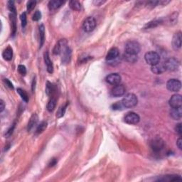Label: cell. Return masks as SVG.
Returning <instances> with one entry per match:
<instances>
[{
    "label": "cell",
    "mask_w": 182,
    "mask_h": 182,
    "mask_svg": "<svg viewBox=\"0 0 182 182\" xmlns=\"http://www.w3.org/2000/svg\"><path fill=\"white\" fill-rule=\"evenodd\" d=\"M121 102L124 108H132L137 105L138 99L133 93H128L123 98Z\"/></svg>",
    "instance_id": "1"
},
{
    "label": "cell",
    "mask_w": 182,
    "mask_h": 182,
    "mask_svg": "<svg viewBox=\"0 0 182 182\" xmlns=\"http://www.w3.org/2000/svg\"><path fill=\"white\" fill-rule=\"evenodd\" d=\"M140 45L137 41H130L125 45V53L129 55L137 56L140 51Z\"/></svg>",
    "instance_id": "2"
},
{
    "label": "cell",
    "mask_w": 182,
    "mask_h": 182,
    "mask_svg": "<svg viewBox=\"0 0 182 182\" xmlns=\"http://www.w3.org/2000/svg\"><path fill=\"white\" fill-rule=\"evenodd\" d=\"M144 59L149 65L154 66V65H156L159 63L160 56L155 51H149L144 55Z\"/></svg>",
    "instance_id": "3"
},
{
    "label": "cell",
    "mask_w": 182,
    "mask_h": 182,
    "mask_svg": "<svg viewBox=\"0 0 182 182\" xmlns=\"http://www.w3.org/2000/svg\"><path fill=\"white\" fill-rule=\"evenodd\" d=\"M62 56V63H68L70 62L71 57V50L68 47L67 45V41L64 39V42L63 43V46H62L61 53H60Z\"/></svg>",
    "instance_id": "4"
},
{
    "label": "cell",
    "mask_w": 182,
    "mask_h": 182,
    "mask_svg": "<svg viewBox=\"0 0 182 182\" xmlns=\"http://www.w3.org/2000/svg\"><path fill=\"white\" fill-rule=\"evenodd\" d=\"M165 71H175L179 67V62L175 58H169L166 59L164 63Z\"/></svg>",
    "instance_id": "5"
},
{
    "label": "cell",
    "mask_w": 182,
    "mask_h": 182,
    "mask_svg": "<svg viewBox=\"0 0 182 182\" xmlns=\"http://www.w3.org/2000/svg\"><path fill=\"white\" fill-rule=\"evenodd\" d=\"M96 21L95 18L89 16L85 19L83 24V29L85 32H91L95 29Z\"/></svg>",
    "instance_id": "6"
},
{
    "label": "cell",
    "mask_w": 182,
    "mask_h": 182,
    "mask_svg": "<svg viewBox=\"0 0 182 182\" xmlns=\"http://www.w3.org/2000/svg\"><path fill=\"white\" fill-rule=\"evenodd\" d=\"M181 83L177 79H170L166 83V88L169 91L177 92L181 89Z\"/></svg>",
    "instance_id": "7"
},
{
    "label": "cell",
    "mask_w": 182,
    "mask_h": 182,
    "mask_svg": "<svg viewBox=\"0 0 182 182\" xmlns=\"http://www.w3.org/2000/svg\"><path fill=\"white\" fill-rule=\"evenodd\" d=\"M169 104L172 108H181L182 105V98L179 94H175L171 97L169 99Z\"/></svg>",
    "instance_id": "8"
},
{
    "label": "cell",
    "mask_w": 182,
    "mask_h": 182,
    "mask_svg": "<svg viewBox=\"0 0 182 182\" xmlns=\"http://www.w3.org/2000/svg\"><path fill=\"white\" fill-rule=\"evenodd\" d=\"M124 122L130 124H136L140 120V117L137 113L134 112H130L127 113L124 117Z\"/></svg>",
    "instance_id": "9"
},
{
    "label": "cell",
    "mask_w": 182,
    "mask_h": 182,
    "mask_svg": "<svg viewBox=\"0 0 182 182\" xmlns=\"http://www.w3.org/2000/svg\"><path fill=\"white\" fill-rule=\"evenodd\" d=\"M151 148L152 150L155 152H159L163 149L164 146V141L161 139V138H155V139H152V141L150 143Z\"/></svg>",
    "instance_id": "10"
},
{
    "label": "cell",
    "mask_w": 182,
    "mask_h": 182,
    "mask_svg": "<svg viewBox=\"0 0 182 182\" xmlns=\"http://www.w3.org/2000/svg\"><path fill=\"white\" fill-rule=\"evenodd\" d=\"M121 76L118 73H111L108 75L106 77L105 80H106L107 83L111 84L113 85H117L121 82Z\"/></svg>",
    "instance_id": "11"
},
{
    "label": "cell",
    "mask_w": 182,
    "mask_h": 182,
    "mask_svg": "<svg viewBox=\"0 0 182 182\" xmlns=\"http://www.w3.org/2000/svg\"><path fill=\"white\" fill-rule=\"evenodd\" d=\"M125 88L123 85L118 84L111 90V95L113 97H120L125 93Z\"/></svg>",
    "instance_id": "12"
},
{
    "label": "cell",
    "mask_w": 182,
    "mask_h": 182,
    "mask_svg": "<svg viewBox=\"0 0 182 182\" xmlns=\"http://www.w3.org/2000/svg\"><path fill=\"white\" fill-rule=\"evenodd\" d=\"M181 32H179L174 34L172 39V47L174 50H178L181 46Z\"/></svg>",
    "instance_id": "13"
},
{
    "label": "cell",
    "mask_w": 182,
    "mask_h": 182,
    "mask_svg": "<svg viewBox=\"0 0 182 182\" xmlns=\"http://www.w3.org/2000/svg\"><path fill=\"white\" fill-rule=\"evenodd\" d=\"M120 54V51L117 48H112L108 51V54L106 56V60L108 61H113L118 58Z\"/></svg>",
    "instance_id": "14"
},
{
    "label": "cell",
    "mask_w": 182,
    "mask_h": 182,
    "mask_svg": "<svg viewBox=\"0 0 182 182\" xmlns=\"http://www.w3.org/2000/svg\"><path fill=\"white\" fill-rule=\"evenodd\" d=\"M44 62L46 66V69L49 73H52L54 72V66H53L52 61L50 59L49 53L46 52L44 54Z\"/></svg>",
    "instance_id": "15"
},
{
    "label": "cell",
    "mask_w": 182,
    "mask_h": 182,
    "mask_svg": "<svg viewBox=\"0 0 182 182\" xmlns=\"http://www.w3.org/2000/svg\"><path fill=\"white\" fill-rule=\"evenodd\" d=\"M38 115H37L36 113H34L31 117L30 120L29 121V123H28V127H27V130L30 132L31 130H33V128L36 125L37 122H38Z\"/></svg>",
    "instance_id": "16"
},
{
    "label": "cell",
    "mask_w": 182,
    "mask_h": 182,
    "mask_svg": "<svg viewBox=\"0 0 182 182\" xmlns=\"http://www.w3.org/2000/svg\"><path fill=\"white\" fill-rule=\"evenodd\" d=\"M151 71H152V73H155V74L162 73L163 72L165 71V68H164V63H158L157 64L152 66Z\"/></svg>",
    "instance_id": "17"
},
{
    "label": "cell",
    "mask_w": 182,
    "mask_h": 182,
    "mask_svg": "<svg viewBox=\"0 0 182 182\" xmlns=\"http://www.w3.org/2000/svg\"><path fill=\"white\" fill-rule=\"evenodd\" d=\"M170 115L174 120H180L182 116L181 108H172L170 110Z\"/></svg>",
    "instance_id": "18"
},
{
    "label": "cell",
    "mask_w": 182,
    "mask_h": 182,
    "mask_svg": "<svg viewBox=\"0 0 182 182\" xmlns=\"http://www.w3.org/2000/svg\"><path fill=\"white\" fill-rule=\"evenodd\" d=\"M64 4V1H59V0H53V1H50L48 4L49 9L51 11L56 10V9H58L59 7H61L63 4Z\"/></svg>",
    "instance_id": "19"
},
{
    "label": "cell",
    "mask_w": 182,
    "mask_h": 182,
    "mask_svg": "<svg viewBox=\"0 0 182 182\" xmlns=\"http://www.w3.org/2000/svg\"><path fill=\"white\" fill-rule=\"evenodd\" d=\"M159 181H181V178L179 175H169L164 176L161 178L159 179Z\"/></svg>",
    "instance_id": "20"
},
{
    "label": "cell",
    "mask_w": 182,
    "mask_h": 182,
    "mask_svg": "<svg viewBox=\"0 0 182 182\" xmlns=\"http://www.w3.org/2000/svg\"><path fill=\"white\" fill-rule=\"evenodd\" d=\"M2 56L5 60H12V56H13V51L11 47H7V49L4 50L2 53Z\"/></svg>",
    "instance_id": "21"
},
{
    "label": "cell",
    "mask_w": 182,
    "mask_h": 182,
    "mask_svg": "<svg viewBox=\"0 0 182 182\" xmlns=\"http://www.w3.org/2000/svg\"><path fill=\"white\" fill-rule=\"evenodd\" d=\"M69 7L74 11H80L82 9V6L79 1H69Z\"/></svg>",
    "instance_id": "22"
},
{
    "label": "cell",
    "mask_w": 182,
    "mask_h": 182,
    "mask_svg": "<svg viewBox=\"0 0 182 182\" xmlns=\"http://www.w3.org/2000/svg\"><path fill=\"white\" fill-rule=\"evenodd\" d=\"M162 23L161 20H155V21H152L150 22L147 23V24L144 26V29H153V28L157 27L159 24H161Z\"/></svg>",
    "instance_id": "23"
},
{
    "label": "cell",
    "mask_w": 182,
    "mask_h": 182,
    "mask_svg": "<svg viewBox=\"0 0 182 182\" xmlns=\"http://www.w3.org/2000/svg\"><path fill=\"white\" fill-rule=\"evenodd\" d=\"M39 36H40V48L43 46L45 41V29L43 25H41L39 27Z\"/></svg>",
    "instance_id": "24"
},
{
    "label": "cell",
    "mask_w": 182,
    "mask_h": 182,
    "mask_svg": "<svg viewBox=\"0 0 182 182\" xmlns=\"http://www.w3.org/2000/svg\"><path fill=\"white\" fill-rule=\"evenodd\" d=\"M56 100L55 98H51L48 102L46 108H47L48 111L52 112L56 108Z\"/></svg>",
    "instance_id": "25"
},
{
    "label": "cell",
    "mask_w": 182,
    "mask_h": 182,
    "mask_svg": "<svg viewBox=\"0 0 182 182\" xmlns=\"http://www.w3.org/2000/svg\"><path fill=\"white\" fill-rule=\"evenodd\" d=\"M46 127H47V122H41L39 125H38V127H37L36 130V135H38V134L42 133L45 130H46Z\"/></svg>",
    "instance_id": "26"
},
{
    "label": "cell",
    "mask_w": 182,
    "mask_h": 182,
    "mask_svg": "<svg viewBox=\"0 0 182 182\" xmlns=\"http://www.w3.org/2000/svg\"><path fill=\"white\" fill-rule=\"evenodd\" d=\"M17 93L19 94V95L21 96V98L25 102H28L29 101V97H28V95L26 94V93L24 90H22L21 88H17Z\"/></svg>",
    "instance_id": "27"
},
{
    "label": "cell",
    "mask_w": 182,
    "mask_h": 182,
    "mask_svg": "<svg viewBox=\"0 0 182 182\" xmlns=\"http://www.w3.org/2000/svg\"><path fill=\"white\" fill-rule=\"evenodd\" d=\"M124 59H125L127 61L130 62V63H134V62H135L137 60V56L129 55V54H124Z\"/></svg>",
    "instance_id": "28"
},
{
    "label": "cell",
    "mask_w": 182,
    "mask_h": 182,
    "mask_svg": "<svg viewBox=\"0 0 182 182\" xmlns=\"http://www.w3.org/2000/svg\"><path fill=\"white\" fill-rule=\"evenodd\" d=\"M54 86L50 82L48 81L46 85V93L48 95H51V93L54 92Z\"/></svg>",
    "instance_id": "29"
},
{
    "label": "cell",
    "mask_w": 182,
    "mask_h": 182,
    "mask_svg": "<svg viewBox=\"0 0 182 182\" xmlns=\"http://www.w3.org/2000/svg\"><path fill=\"white\" fill-rule=\"evenodd\" d=\"M7 6H8V9L11 12V13L13 14H16V7L14 6V2L12 1H9L7 3Z\"/></svg>",
    "instance_id": "30"
},
{
    "label": "cell",
    "mask_w": 182,
    "mask_h": 182,
    "mask_svg": "<svg viewBox=\"0 0 182 182\" xmlns=\"http://www.w3.org/2000/svg\"><path fill=\"white\" fill-rule=\"evenodd\" d=\"M36 4V1H29L27 2V5H26V9H27L28 12H31L33 9L35 8V6Z\"/></svg>",
    "instance_id": "31"
},
{
    "label": "cell",
    "mask_w": 182,
    "mask_h": 182,
    "mask_svg": "<svg viewBox=\"0 0 182 182\" xmlns=\"http://www.w3.org/2000/svg\"><path fill=\"white\" fill-rule=\"evenodd\" d=\"M20 19H21V26H22L23 28H24L25 26H26V24H27V20H26V14L25 12L22 13L20 16Z\"/></svg>",
    "instance_id": "32"
},
{
    "label": "cell",
    "mask_w": 182,
    "mask_h": 182,
    "mask_svg": "<svg viewBox=\"0 0 182 182\" xmlns=\"http://www.w3.org/2000/svg\"><path fill=\"white\" fill-rule=\"evenodd\" d=\"M66 105H65V106H63V107H61V108H59L58 113H57V115H56L57 117H63V115H64L65 112H66Z\"/></svg>",
    "instance_id": "33"
},
{
    "label": "cell",
    "mask_w": 182,
    "mask_h": 182,
    "mask_svg": "<svg viewBox=\"0 0 182 182\" xmlns=\"http://www.w3.org/2000/svg\"><path fill=\"white\" fill-rule=\"evenodd\" d=\"M158 4H159V1H150L147 3L146 6H147L148 8L152 9L156 7V6H157Z\"/></svg>",
    "instance_id": "34"
},
{
    "label": "cell",
    "mask_w": 182,
    "mask_h": 182,
    "mask_svg": "<svg viewBox=\"0 0 182 182\" xmlns=\"http://www.w3.org/2000/svg\"><path fill=\"white\" fill-rule=\"evenodd\" d=\"M41 13L40 11L37 10L36 11V12L34 13V14L33 15V18H32V19L34 20V21H38V20L41 19Z\"/></svg>",
    "instance_id": "35"
},
{
    "label": "cell",
    "mask_w": 182,
    "mask_h": 182,
    "mask_svg": "<svg viewBox=\"0 0 182 182\" xmlns=\"http://www.w3.org/2000/svg\"><path fill=\"white\" fill-rule=\"evenodd\" d=\"M18 71L19 72V73L23 75V76H25L26 73V67L23 66V65H19V66H18Z\"/></svg>",
    "instance_id": "36"
},
{
    "label": "cell",
    "mask_w": 182,
    "mask_h": 182,
    "mask_svg": "<svg viewBox=\"0 0 182 182\" xmlns=\"http://www.w3.org/2000/svg\"><path fill=\"white\" fill-rule=\"evenodd\" d=\"M113 110H121V108H124L123 106H122V102H116L115 104H114V105H113Z\"/></svg>",
    "instance_id": "37"
},
{
    "label": "cell",
    "mask_w": 182,
    "mask_h": 182,
    "mask_svg": "<svg viewBox=\"0 0 182 182\" xmlns=\"http://www.w3.org/2000/svg\"><path fill=\"white\" fill-rule=\"evenodd\" d=\"M175 130L177 133L179 135H181L182 133V129H181V123H179L176 125L175 127Z\"/></svg>",
    "instance_id": "38"
},
{
    "label": "cell",
    "mask_w": 182,
    "mask_h": 182,
    "mask_svg": "<svg viewBox=\"0 0 182 182\" xmlns=\"http://www.w3.org/2000/svg\"><path fill=\"white\" fill-rule=\"evenodd\" d=\"M14 127H15V124H14L13 125H12V127H11L10 129H9L8 131L7 132V133H6V136L7 137L10 136V135L12 134V133H13V130H14Z\"/></svg>",
    "instance_id": "39"
},
{
    "label": "cell",
    "mask_w": 182,
    "mask_h": 182,
    "mask_svg": "<svg viewBox=\"0 0 182 182\" xmlns=\"http://www.w3.org/2000/svg\"><path fill=\"white\" fill-rule=\"evenodd\" d=\"M4 83H6V85H7L9 88H12V89H13L14 88L13 85H12V83L9 81L8 79H4Z\"/></svg>",
    "instance_id": "40"
},
{
    "label": "cell",
    "mask_w": 182,
    "mask_h": 182,
    "mask_svg": "<svg viewBox=\"0 0 182 182\" xmlns=\"http://www.w3.org/2000/svg\"><path fill=\"white\" fill-rule=\"evenodd\" d=\"M105 2V1H100V0H95V1H93V4L95 6H100L101 4H104Z\"/></svg>",
    "instance_id": "41"
},
{
    "label": "cell",
    "mask_w": 182,
    "mask_h": 182,
    "mask_svg": "<svg viewBox=\"0 0 182 182\" xmlns=\"http://www.w3.org/2000/svg\"><path fill=\"white\" fill-rule=\"evenodd\" d=\"M177 147H178V148L179 149H181L182 148V139H181V138L180 137V138H179L178 139V140H177Z\"/></svg>",
    "instance_id": "42"
},
{
    "label": "cell",
    "mask_w": 182,
    "mask_h": 182,
    "mask_svg": "<svg viewBox=\"0 0 182 182\" xmlns=\"http://www.w3.org/2000/svg\"><path fill=\"white\" fill-rule=\"evenodd\" d=\"M4 108H5V105H4V102L2 100H0V112L2 113L3 110H4Z\"/></svg>",
    "instance_id": "43"
},
{
    "label": "cell",
    "mask_w": 182,
    "mask_h": 182,
    "mask_svg": "<svg viewBox=\"0 0 182 182\" xmlns=\"http://www.w3.org/2000/svg\"><path fill=\"white\" fill-rule=\"evenodd\" d=\"M35 87H36V79L34 78V80H33V83H32V91L34 92V91H35Z\"/></svg>",
    "instance_id": "44"
}]
</instances>
